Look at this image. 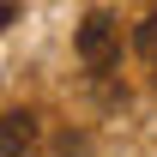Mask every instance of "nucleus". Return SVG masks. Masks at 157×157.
I'll return each instance as SVG.
<instances>
[{
	"label": "nucleus",
	"instance_id": "obj_3",
	"mask_svg": "<svg viewBox=\"0 0 157 157\" xmlns=\"http://www.w3.org/2000/svg\"><path fill=\"white\" fill-rule=\"evenodd\" d=\"M133 48L145 60H157V12H145V18H139V30H133Z\"/></svg>",
	"mask_w": 157,
	"mask_h": 157
},
{
	"label": "nucleus",
	"instance_id": "obj_4",
	"mask_svg": "<svg viewBox=\"0 0 157 157\" xmlns=\"http://www.w3.org/2000/svg\"><path fill=\"white\" fill-rule=\"evenodd\" d=\"M6 24H12V6H6V0H0V30H6Z\"/></svg>",
	"mask_w": 157,
	"mask_h": 157
},
{
	"label": "nucleus",
	"instance_id": "obj_1",
	"mask_svg": "<svg viewBox=\"0 0 157 157\" xmlns=\"http://www.w3.org/2000/svg\"><path fill=\"white\" fill-rule=\"evenodd\" d=\"M78 60L91 67V73H109L121 60V24L109 12H91V18L78 24Z\"/></svg>",
	"mask_w": 157,
	"mask_h": 157
},
{
	"label": "nucleus",
	"instance_id": "obj_2",
	"mask_svg": "<svg viewBox=\"0 0 157 157\" xmlns=\"http://www.w3.org/2000/svg\"><path fill=\"white\" fill-rule=\"evenodd\" d=\"M36 151H42L36 109H6L0 115V157H36Z\"/></svg>",
	"mask_w": 157,
	"mask_h": 157
}]
</instances>
